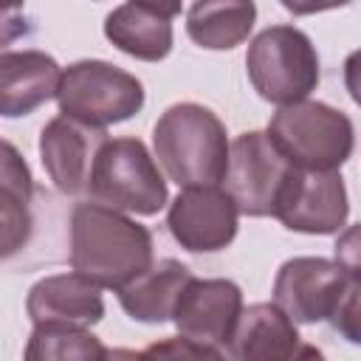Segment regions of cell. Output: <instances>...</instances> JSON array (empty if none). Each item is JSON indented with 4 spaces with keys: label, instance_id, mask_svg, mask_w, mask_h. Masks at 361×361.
<instances>
[{
    "label": "cell",
    "instance_id": "1",
    "mask_svg": "<svg viewBox=\"0 0 361 361\" xmlns=\"http://www.w3.org/2000/svg\"><path fill=\"white\" fill-rule=\"evenodd\" d=\"M152 265V234L124 212L99 200L71 212V268L118 290Z\"/></svg>",
    "mask_w": 361,
    "mask_h": 361
},
{
    "label": "cell",
    "instance_id": "2",
    "mask_svg": "<svg viewBox=\"0 0 361 361\" xmlns=\"http://www.w3.org/2000/svg\"><path fill=\"white\" fill-rule=\"evenodd\" d=\"M155 158L180 189L217 186L228 166V138L223 121L203 104L180 102L161 113L152 127Z\"/></svg>",
    "mask_w": 361,
    "mask_h": 361
},
{
    "label": "cell",
    "instance_id": "3",
    "mask_svg": "<svg viewBox=\"0 0 361 361\" xmlns=\"http://www.w3.org/2000/svg\"><path fill=\"white\" fill-rule=\"evenodd\" d=\"M87 195L118 212L152 217L166 206V180L138 138H104L96 149Z\"/></svg>",
    "mask_w": 361,
    "mask_h": 361
},
{
    "label": "cell",
    "instance_id": "4",
    "mask_svg": "<svg viewBox=\"0 0 361 361\" xmlns=\"http://www.w3.org/2000/svg\"><path fill=\"white\" fill-rule=\"evenodd\" d=\"M265 133L279 152L302 169H338L353 155L355 144L347 113L313 99L282 104Z\"/></svg>",
    "mask_w": 361,
    "mask_h": 361
},
{
    "label": "cell",
    "instance_id": "5",
    "mask_svg": "<svg viewBox=\"0 0 361 361\" xmlns=\"http://www.w3.org/2000/svg\"><path fill=\"white\" fill-rule=\"evenodd\" d=\"M245 71L254 90L271 104L307 99L319 85V54L293 25H271L248 42Z\"/></svg>",
    "mask_w": 361,
    "mask_h": 361
},
{
    "label": "cell",
    "instance_id": "6",
    "mask_svg": "<svg viewBox=\"0 0 361 361\" xmlns=\"http://www.w3.org/2000/svg\"><path fill=\"white\" fill-rule=\"evenodd\" d=\"M56 102L62 116L104 130L144 107V85L110 62L79 59L62 71Z\"/></svg>",
    "mask_w": 361,
    "mask_h": 361
},
{
    "label": "cell",
    "instance_id": "7",
    "mask_svg": "<svg viewBox=\"0 0 361 361\" xmlns=\"http://www.w3.org/2000/svg\"><path fill=\"white\" fill-rule=\"evenodd\" d=\"M293 164L279 152L268 133L251 130L231 141L223 189L234 197L240 214L274 217L276 197L290 175Z\"/></svg>",
    "mask_w": 361,
    "mask_h": 361
},
{
    "label": "cell",
    "instance_id": "8",
    "mask_svg": "<svg viewBox=\"0 0 361 361\" xmlns=\"http://www.w3.org/2000/svg\"><path fill=\"white\" fill-rule=\"evenodd\" d=\"M350 214L347 186L338 169L293 166L274 206V217L302 234H336Z\"/></svg>",
    "mask_w": 361,
    "mask_h": 361
},
{
    "label": "cell",
    "instance_id": "9",
    "mask_svg": "<svg viewBox=\"0 0 361 361\" xmlns=\"http://www.w3.org/2000/svg\"><path fill=\"white\" fill-rule=\"evenodd\" d=\"M240 226L234 197L220 186H186L166 212V228L175 243L195 254L223 251Z\"/></svg>",
    "mask_w": 361,
    "mask_h": 361
},
{
    "label": "cell",
    "instance_id": "10",
    "mask_svg": "<svg viewBox=\"0 0 361 361\" xmlns=\"http://www.w3.org/2000/svg\"><path fill=\"white\" fill-rule=\"evenodd\" d=\"M347 279L350 276L333 259L293 257L282 262L276 271L274 302L296 324H316V322L330 319Z\"/></svg>",
    "mask_w": 361,
    "mask_h": 361
},
{
    "label": "cell",
    "instance_id": "11",
    "mask_svg": "<svg viewBox=\"0 0 361 361\" xmlns=\"http://www.w3.org/2000/svg\"><path fill=\"white\" fill-rule=\"evenodd\" d=\"M240 313H243V290L231 279L192 276L178 296L172 322L178 333L195 341L228 350Z\"/></svg>",
    "mask_w": 361,
    "mask_h": 361
},
{
    "label": "cell",
    "instance_id": "12",
    "mask_svg": "<svg viewBox=\"0 0 361 361\" xmlns=\"http://www.w3.org/2000/svg\"><path fill=\"white\" fill-rule=\"evenodd\" d=\"M104 138H107L104 130L87 127L68 116H56L42 127L39 158H42L48 178L62 195L87 192L90 166Z\"/></svg>",
    "mask_w": 361,
    "mask_h": 361
},
{
    "label": "cell",
    "instance_id": "13",
    "mask_svg": "<svg viewBox=\"0 0 361 361\" xmlns=\"http://www.w3.org/2000/svg\"><path fill=\"white\" fill-rule=\"evenodd\" d=\"M62 68L45 51L0 54V113L6 118L28 116L59 93Z\"/></svg>",
    "mask_w": 361,
    "mask_h": 361
},
{
    "label": "cell",
    "instance_id": "14",
    "mask_svg": "<svg viewBox=\"0 0 361 361\" xmlns=\"http://www.w3.org/2000/svg\"><path fill=\"white\" fill-rule=\"evenodd\" d=\"M25 313L34 324L39 322H76L96 324L104 316L102 285L87 279L79 271L54 274L31 285L25 296Z\"/></svg>",
    "mask_w": 361,
    "mask_h": 361
},
{
    "label": "cell",
    "instance_id": "15",
    "mask_svg": "<svg viewBox=\"0 0 361 361\" xmlns=\"http://www.w3.org/2000/svg\"><path fill=\"white\" fill-rule=\"evenodd\" d=\"M296 322L274 302H257L243 307L234 336L228 341V355L240 361H282L296 355H310L299 350Z\"/></svg>",
    "mask_w": 361,
    "mask_h": 361
},
{
    "label": "cell",
    "instance_id": "16",
    "mask_svg": "<svg viewBox=\"0 0 361 361\" xmlns=\"http://www.w3.org/2000/svg\"><path fill=\"white\" fill-rule=\"evenodd\" d=\"M189 279H192V271L178 259L152 262L141 276H135L130 285L116 290L118 305L135 322H144V324L169 322L175 313L178 296Z\"/></svg>",
    "mask_w": 361,
    "mask_h": 361
},
{
    "label": "cell",
    "instance_id": "17",
    "mask_svg": "<svg viewBox=\"0 0 361 361\" xmlns=\"http://www.w3.org/2000/svg\"><path fill=\"white\" fill-rule=\"evenodd\" d=\"M104 37L127 56L161 62L172 51V23L138 3H124L104 17Z\"/></svg>",
    "mask_w": 361,
    "mask_h": 361
},
{
    "label": "cell",
    "instance_id": "18",
    "mask_svg": "<svg viewBox=\"0 0 361 361\" xmlns=\"http://www.w3.org/2000/svg\"><path fill=\"white\" fill-rule=\"evenodd\" d=\"M254 20V0H195L186 14V34L206 51H231L248 39Z\"/></svg>",
    "mask_w": 361,
    "mask_h": 361
},
{
    "label": "cell",
    "instance_id": "19",
    "mask_svg": "<svg viewBox=\"0 0 361 361\" xmlns=\"http://www.w3.org/2000/svg\"><path fill=\"white\" fill-rule=\"evenodd\" d=\"M34 180L28 164L20 158L11 141H3V166H0V220H3V257H11L25 245L31 234V203Z\"/></svg>",
    "mask_w": 361,
    "mask_h": 361
},
{
    "label": "cell",
    "instance_id": "20",
    "mask_svg": "<svg viewBox=\"0 0 361 361\" xmlns=\"http://www.w3.org/2000/svg\"><path fill=\"white\" fill-rule=\"evenodd\" d=\"M107 355L110 353L87 330V324H76V322H39L34 324L25 344V361H51V358L99 361Z\"/></svg>",
    "mask_w": 361,
    "mask_h": 361
},
{
    "label": "cell",
    "instance_id": "21",
    "mask_svg": "<svg viewBox=\"0 0 361 361\" xmlns=\"http://www.w3.org/2000/svg\"><path fill=\"white\" fill-rule=\"evenodd\" d=\"M330 324L350 344H361V279H347L333 313Z\"/></svg>",
    "mask_w": 361,
    "mask_h": 361
},
{
    "label": "cell",
    "instance_id": "22",
    "mask_svg": "<svg viewBox=\"0 0 361 361\" xmlns=\"http://www.w3.org/2000/svg\"><path fill=\"white\" fill-rule=\"evenodd\" d=\"M138 355L141 358H220L223 350L212 347V344H203V341H195V338L180 333L178 338H166L161 344H152Z\"/></svg>",
    "mask_w": 361,
    "mask_h": 361
},
{
    "label": "cell",
    "instance_id": "23",
    "mask_svg": "<svg viewBox=\"0 0 361 361\" xmlns=\"http://www.w3.org/2000/svg\"><path fill=\"white\" fill-rule=\"evenodd\" d=\"M333 251H336V262L341 265V271L350 279H361V223L347 226L338 234Z\"/></svg>",
    "mask_w": 361,
    "mask_h": 361
},
{
    "label": "cell",
    "instance_id": "24",
    "mask_svg": "<svg viewBox=\"0 0 361 361\" xmlns=\"http://www.w3.org/2000/svg\"><path fill=\"white\" fill-rule=\"evenodd\" d=\"M344 85H347L350 99L361 107V48L353 51V54L344 59Z\"/></svg>",
    "mask_w": 361,
    "mask_h": 361
},
{
    "label": "cell",
    "instance_id": "25",
    "mask_svg": "<svg viewBox=\"0 0 361 361\" xmlns=\"http://www.w3.org/2000/svg\"><path fill=\"white\" fill-rule=\"evenodd\" d=\"M290 14L305 17V14H316V11H327V8H341L350 0H279Z\"/></svg>",
    "mask_w": 361,
    "mask_h": 361
},
{
    "label": "cell",
    "instance_id": "26",
    "mask_svg": "<svg viewBox=\"0 0 361 361\" xmlns=\"http://www.w3.org/2000/svg\"><path fill=\"white\" fill-rule=\"evenodd\" d=\"M130 3H138V6H144V8H149V11L161 14V17L172 20L175 14H180V3L183 0H130Z\"/></svg>",
    "mask_w": 361,
    "mask_h": 361
},
{
    "label": "cell",
    "instance_id": "27",
    "mask_svg": "<svg viewBox=\"0 0 361 361\" xmlns=\"http://www.w3.org/2000/svg\"><path fill=\"white\" fill-rule=\"evenodd\" d=\"M14 3H20V0H6V6H14Z\"/></svg>",
    "mask_w": 361,
    "mask_h": 361
}]
</instances>
